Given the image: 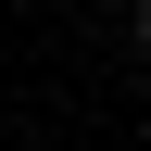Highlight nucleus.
Returning <instances> with one entry per match:
<instances>
[{"mask_svg":"<svg viewBox=\"0 0 151 151\" xmlns=\"http://www.w3.org/2000/svg\"><path fill=\"white\" fill-rule=\"evenodd\" d=\"M139 50H151V0H139Z\"/></svg>","mask_w":151,"mask_h":151,"instance_id":"1","label":"nucleus"}]
</instances>
